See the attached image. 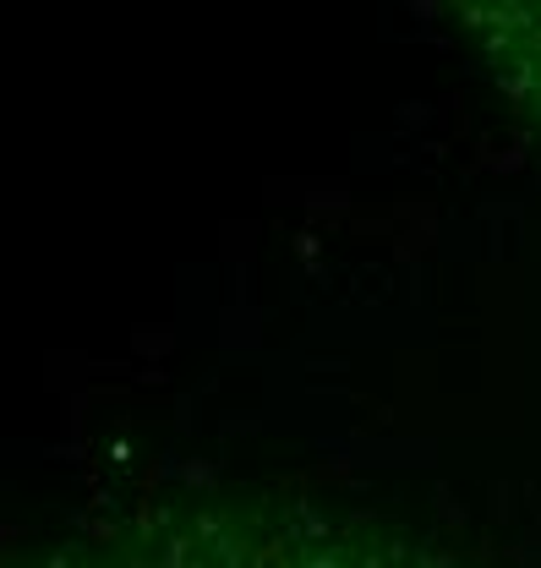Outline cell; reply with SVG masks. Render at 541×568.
Returning <instances> with one entry per match:
<instances>
[{
    "mask_svg": "<svg viewBox=\"0 0 541 568\" xmlns=\"http://www.w3.org/2000/svg\"><path fill=\"white\" fill-rule=\"evenodd\" d=\"M465 17H471L465 28L487 50L498 82L541 126V6H465Z\"/></svg>",
    "mask_w": 541,
    "mask_h": 568,
    "instance_id": "1",
    "label": "cell"
}]
</instances>
